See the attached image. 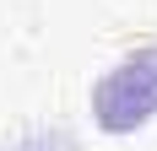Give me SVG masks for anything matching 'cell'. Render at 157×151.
<instances>
[{"mask_svg": "<svg viewBox=\"0 0 157 151\" xmlns=\"http://www.w3.org/2000/svg\"><path fill=\"white\" fill-rule=\"evenodd\" d=\"M92 113L103 130L114 135H125L136 124H146L157 113V49H141V54H130L119 60L92 92Z\"/></svg>", "mask_w": 157, "mask_h": 151, "instance_id": "cell-1", "label": "cell"}]
</instances>
